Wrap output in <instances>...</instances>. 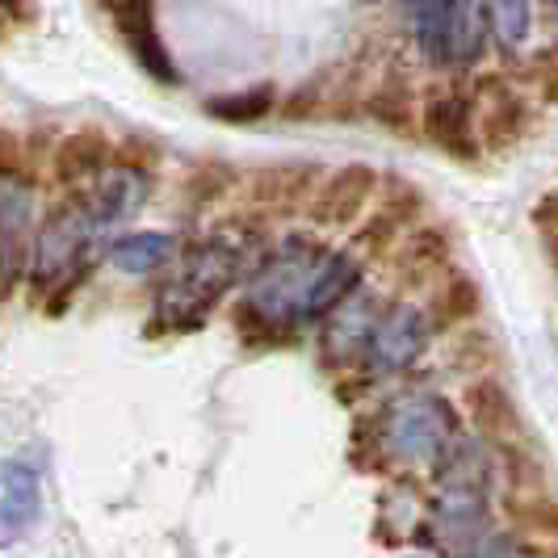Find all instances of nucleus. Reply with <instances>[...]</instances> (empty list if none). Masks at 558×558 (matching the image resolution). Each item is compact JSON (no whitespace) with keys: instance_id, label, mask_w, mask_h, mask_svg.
Wrapping results in <instances>:
<instances>
[{"instance_id":"12","label":"nucleus","mask_w":558,"mask_h":558,"mask_svg":"<svg viewBox=\"0 0 558 558\" xmlns=\"http://www.w3.org/2000/svg\"><path fill=\"white\" fill-rule=\"evenodd\" d=\"M492 26L487 0H449V51L453 63H471L483 51V34Z\"/></svg>"},{"instance_id":"17","label":"nucleus","mask_w":558,"mask_h":558,"mask_svg":"<svg viewBox=\"0 0 558 558\" xmlns=\"http://www.w3.org/2000/svg\"><path fill=\"white\" fill-rule=\"evenodd\" d=\"M492 29L504 47H521L530 34V0H487Z\"/></svg>"},{"instance_id":"5","label":"nucleus","mask_w":558,"mask_h":558,"mask_svg":"<svg viewBox=\"0 0 558 558\" xmlns=\"http://www.w3.org/2000/svg\"><path fill=\"white\" fill-rule=\"evenodd\" d=\"M151 194V177L143 172V168H131V165H113L101 181H93L88 190H84V206H88V215H93V223L97 231H110L118 227L122 219H131L135 210H143V202Z\"/></svg>"},{"instance_id":"8","label":"nucleus","mask_w":558,"mask_h":558,"mask_svg":"<svg viewBox=\"0 0 558 558\" xmlns=\"http://www.w3.org/2000/svg\"><path fill=\"white\" fill-rule=\"evenodd\" d=\"M38 504H43V478L34 471V462L9 458L0 471V533H4V542L22 537L26 525H34Z\"/></svg>"},{"instance_id":"14","label":"nucleus","mask_w":558,"mask_h":558,"mask_svg":"<svg viewBox=\"0 0 558 558\" xmlns=\"http://www.w3.org/2000/svg\"><path fill=\"white\" fill-rule=\"evenodd\" d=\"M106 160H110V143L101 140V135H72V140L59 147L56 156V172L59 181H101L110 168H106Z\"/></svg>"},{"instance_id":"15","label":"nucleus","mask_w":558,"mask_h":558,"mask_svg":"<svg viewBox=\"0 0 558 558\" xmlns=\"http://www.w3.org/2000/svg\"><path fill=\"white\" fill-rule=\"evenodd\" d=\"M168 256H172V235H165V231H135V235H122L110 248V265L140 278V274L160 269Z\"/></svg>"},{"instance_id":"9","label":"nucleus","mask_w":558,"mask_h":558,"mask_svg":"<svg viewBox=\"0 0 558 558\" xmlns=\"http://www.w3.org/2000/svg\"><path fill=\"white\" fill-rule=\"evenodd\" d=\"M113 9V22L122 26L131 51L140 59L143 68L156 76L160 84H177V68L168 59V47L160 43V34L151 26V0H110Z\"/></svg>"},{"instance_id":"6","label":"nucleus","mask_w":558,"mask_h":558,"mask_svg":"<svg viewBox=\"0 0 558 558\" xmlns=\"http://www.w3.org/2000/svg\"><path fill=\"white\" fill-rule=\"evenodd\" d=\"M475 97L462 93H437L424 101V135L449 151L453 160H475Z\"/></svg>"},{"instance_id":"10","label":"nucleus","mask_w":558,"mask_h":558,"mask_svg":"<svg viewBox=\"0 0 558 558\" xmlns=\"http://www.w3.org/2000/svg\"><path fill=\"white\" fill-rule=\"evenodd\" d=\"M0 223H4V269H9V286H13L17 269H22L26 231L34 227V190L13 172L0 181Z\"/></svg>"},{"instance_id":"2","label":"nucleus","mask_w":558,"mask_h":558,"mask_svg":"<svg viewBox=\"0 0 558 558\" xmlns=\"http://www.w3.org/2000/svg\"><path fill=\"white\" fill-rule=\"evenodd\" d=\"M244 260H248V240L240 231H219V235L197 240L160 290V319L177 328H194L223 299L227 286L240 278Z\"/></svg>"},{"instance_id":"4","label":"nucleus","mask_w":558,"mask_h":558,"mask_svg":"<svg viewBox=\"0 0 558 558\" xmlns=\"http://www.w3.org/2000/svg\"><path fill=\"white\" fill-rule=\"evenodd\" d=\"M449 433V408L441 399H428V395H412L403 403H395V412L387 416V437H391L395 453L403 458H437L446 446Z\"/></svg>"},{"instance_id":"11","label":"nucleus","mask_w":558,"mask_h":558,"mask_svg":"<svg viewBox=\"0 0 558 558\" xmlns=\"http://www.w3.org/2000/svg\"><path fill=\"white\" fill-rule=\"evenodd\" d=\"M369 190H374V172L362 165L353 168H340L332 181L324 185V194L315 202V219L319 223H353L357 215L365 210V202H369Z\"/></svg>"},{"instance_id":"1","label":"nucleus","mask_w":558,"mask_h":558,"mask_svg":"<svg viewBox=\"0 0 558 558\" xmlns=\"http://www.w3.org/2000/svg\"><path fill=\"white\" fill-rule=\"evenodd\" d=\"M357 290V260L349 252H324L311 240H286L252 278L244 311L260 324H303L344 307Z\"/></svg>"},{"instance_id":"16","label":"nucleus","mask_w":558,"mask_h":558,"mask_svg":"<svg viewBox=\"0 0 558 558\" xmlns=\"http://www.w3.org/2000/svg\"><path fill=\"white\" fill-rule=\"evenodd\" d=\"M206 110L215 113L219 122H256L274 110V88L260 84V88H248V93H231V97H215Z\"/></svg>"},{"instance_id":"7","label":"nucleus","mask_w":558,"mask_h":558,"mask_svg":"<svg viewBox=\"0 0 558 558\" xmlns=\"http://www.w3.org/2000/svg\"><path fill=\"white\" fill-rule=\"evenodd\" d=\"M424 336H428V328H424V315L416 307H395L391 315L378 319L365 353L378 369H403V365H412L420 357Z\"/></svg>"},{"instance_id":"18","label":"nucleus","mask_w":558,"mask_h":558,"mask_svg":"<svg viewBox=\"0 0 558 558\" xmlns=\"http://www.w3.org/2000/svg\"><path fill=\"white\" fill-rule=\"evenodd\" d=\"M550 4H555V17H558V0H550Z\"/></svg>"},{"instance_id":"13","label":"nucleus","mask_w":558,"mask_h":558,"mask_svg":"<svg viewBox=\"0 0 558 558\" xmlns=\"http://www.w3.org/2000/svg\"><path fill=\"white\" fill-rule=\"evenodd\" d=\"M475 110H483V140L492 143V147L517 143V135H521L525 122H530L525 101H521L512 88H504V84H492V88H487V106L475 101Z\"/></svg>"},{"instance_id":"3","label":"nucleus","mask_w":558,"mask_h":558,"mask_svg":"<svg viewBox=\"0 0 558 558\" xmlns=\"http://www.w3.org/2000/svg\"><path fill=\"white\" fill-rule=\"evenodd\" d=\"M101 231L93 223L84 197L76 194L72 202L56 206L47 215V223L38 227L34 235V248H29V281L38 286H56V281L68 278V269L84 256V248L97 240Z\"/></svg>"}]
</instances>
